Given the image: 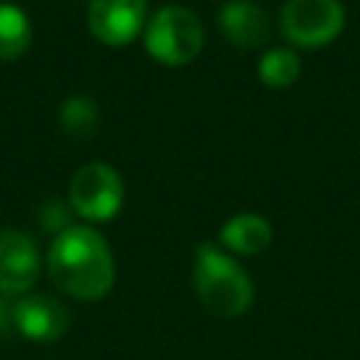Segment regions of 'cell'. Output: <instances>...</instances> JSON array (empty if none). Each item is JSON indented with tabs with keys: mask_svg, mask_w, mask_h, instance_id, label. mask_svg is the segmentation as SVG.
Here are the masks:
<instances>
[{
	"mask_svg": "<svg viewBox=\"0 0 360 360\" xmlns=\"http://www.w3.org/2000/svg\"><path fill=\"white\" fill-rule=\"evenodd\" d=\"M143 42L155 62L180 68L200 56V51L205 45V34H202V22L197 20L194 11H188L183 6H163L146 22Z\"/></svg>",
	"mask_w": 360,
	"mask_h": 360,
	"instance_id": "3957f363",
	"label": "cell"
},
{
	"mask_svg": "<svg viewBox=\"0 0 360 360\" xmlns=\"http://www.w3.org/2000/svg\"><path fill=\"white\" fill-rule=\"evenodd\" d=\"M11 329H14V304L6 295H0V338L8 335Z\"/></svg>",
	"mask_w": 360,
	"mask_h": 360,
	"instance_id": "9a60e30c",
	"label": "cell"
},
{
	"mask_svg": "<svg viewBox=\"0 0 360 360\" xmlns=\"http://www.w3.org/2000/svg\"><path fill=\"white\" fill-rule=\"evenodd\" d=\"M39 276V248L17 228H0V295H25Z\"/></svg>",
	"mask_w": 360,
	"mask_h": 360,
	"instance_id": "8992f818",
	"label": "cell"
},
{
	"mask_svg": "<svg viewBox=\"0 0 360 360\" xmlns=\"http://www.w3.org/2000/svg\"><path fill=\"white\" fill-rule=\"evenodd\" d=\"M31 20L14 3H0V59H20L31 48Z\"/></svg>",
	"mask_w": 360,
	"mask_h": 360,
	"instance_id": "8fae6325",
	"label": "cell"
},
{
	"mask_svg": "<svg viewBox=\"0 0 360 360\" xmlns=\"http://www.w3.org/2000/svg\"><path fill=\"white\" fill-rule=\"evenodd\" d=\"M194 290L202 307L219 318H236L253 304L250 276L236 259H231L217 245L205 242L197 248L194 259Z\"/></svg>",
	"mask_w": 360,
	"mask_h": 360,
	"instance_id": "7a4b0ae2",
	"label": "cell"
},
{
	"mask_svg": "<svg viewBox=\"0 0 360 360\" xmlns=\"http://www.w3.org/2000/svg\"><path fill=\"white\" fill-rule=\"evenodd\" d=\"M340 0H287L278 14L281 37L298 48L329 45L343 31Z\"/></svg>",
	"mask_w": 360,
	"mask_h": 360,
	"instance_id": "5b68a950",
	"label": "cell"
},
{
	"mask_svg": "<svg viewBox=\"0 0 360 360\" xmlns=\"http://www.w3.org/2000/svg\"><path fill=\"white\" fill-rule=\"evenodd\" d=\"M146 22V0H90L87 28L112 48L129 45Z\"/></svg>",
	"mask_w": 360,
	"mask_h": 360,
	"instance_id": "52a82bcc",
	"label": "cell"
},
{
	"mask_svg": "<svg viewBox=\"0 0 360 360\" xmlns=\"http://www.w3.org/2000/svg\"><path fill=\"white\" fill-rule=\"evenodd\" d=\"M219 239L228 250H233L239 256H253V253H262L270 245L273 228L259 214H236L222 225Z\"/></svg>",
	"mask_w": 360,
	"mask_h": 360,
	"instance_id": "30bf717a",
	"label": "cell"
},
{
	"mask_svg": "<svg viewBox=\"0 0 360 360\" xmlns=\"http://www.w3.org/2000/svg\"><path fill=\"white\" fill-rule=\"evenodd\" d=\"M68 200L73 214L90 222H107L121 211L124 202V183L110 163L93 160L76 169L68 186Z\"/></svg>",
	"mask_w": 360,
	"mask_h": 360,
	"instance_id": "277c9868",
	"label": "cell"
},
{
	"mask_svg": "<svg viewBox=\"0 0 360 360\" xmlns=\"http://www.w3.org/2000/svg\"><path fill=\"white\" fill-rule=\"evenodd\" d=\"M48 276L70 298L98 301L115 281L112 250L104 236L87 225H70L48 248Z\"/></svg>",
	"mask_w": 360,
	"mask_h": 360,
	"instance_id": "6da1fadb",
	"label": "cell"
},
{
	"mask_svg": "<svg viewBox=\"0 0 360 360\" xmlns=\"http://www.w3.org/2000/svg\"><path fill=\"white\" fill-rule=\"evenodd\" d=\"M98 104L87 96H70L59 107V124L70 138H90L98 129Z\"/></svg>",
	"mask_w": 360,
	"mask_h": 360,
	"instance_id": "7c38bea8",
	"label": "cell"
},
{
	"mask_svg": "<svg viewBox=\"0 0 360 360\" xmlns=\"http://www.w3.org/2000/svg\"><path fill=\"white\" fill-rule=\"evenodd\" d=\"M219 31L222 37L242 51L262 48L270 37V20L264 8L253 0H228L219 8Z\"/></svg>",
	"mask_w": 360,
	"mask_h": 360,
	"instance_id": "9c48e42d",
	"label": "cell"
},
{
	"mask_svg": "<svg viewBox=\"0 0 360 360\" xmlns=\"http://www.w3.org/2000/svg\"><path fill=\"white\" fill-rule=\"evenodd\" d=\"M68 326H70V312L53 295L34 292L14 301V329L28 340L51 343L62 338Z\"/></svg>",
	"mask_w": 360,
	"mask_h": 360,
	"instance_id": "ba28073f",
	"label": "cell"
},
{
	"mask_svg": "<svg viewBox=\"0 0 360 360\" xmlns=\"http://www.w3.org/2000/svg\"><path fill=\"white\" fill-rule=\"evenodd\" d=\"M70 205H65V202H59V200H48L45 205H42V211H39V222H42V228L45 231H51V233H62L65 228H70Z\"/></svg>",
	"mask_w": 360,
	"mask_h": 360,
	"instance_id": "5bb4252c",
	"label": "cell"
},
{
	"mask_svg": "<svg viewBox=\"0 0 360 360\" xmlns=\"http://www.w3.org/2000/svg\"><path fill=\"white\" fill-rule=\"evenodd\" d=\"M298 73H301V62L287 48H273L259 59V79L267 87H276V90L290 87L298 82Z\"/></svg>",
	"mask_w": 360,
	"mask_h": 360,
	"instance_id": "4fadbf2b",
	"label": "cell"
}]
</instances>
